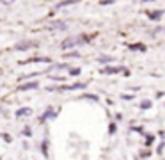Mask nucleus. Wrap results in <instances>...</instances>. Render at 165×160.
<instances>
[{
	"label": "nucleus",
	"instance_id": "8",
	"mask_svg": "<svg viewBox=\"0 0 165 160\" xmlns=\"http://www.w3.org/2000/svg\"><path fill=\"white\" fill-rule=\"evenodd\" d=\"M98 61H99V62H112L114 59H112L110 55H101V57L98 59Z\"/></svg>",
	"mask_w": 165,
	"mask_h": 160
},
{
	"label": "nucleus",
	"instance_id": "9",
	"mask_svg": "<svg viewBox=\"0 0 165 160\" xmlns=\"http://www.w3.org/2000/svg\"><path fill=\"white\" fill-rule=\"evenodd\" d=\"M154 142V135H146V146H151Z\"/></svg>",
	"mask_w": 165,
	"mask_h": 160
},
{
	"label": "nucleus",
	"instance_id": "7",
	"mask_svg": "<svg viewBox=\"0 0 165 160\" xmlns=\"http://www.w3.org/2000/svg\"><path fill=\"white\" fill-rule=\"evenodd\" d=\"M32 87H38V82H30V84H23V85H20L22 91H27V89H32Z\"/></svg>",
	"mask_w": 165,
	"mask_h": 160
},
{
	"label": "nucleus",
	"instance_id": "6",
	"mask_svg": "<svg viewBox=\"0 0 165 160\" xmlns=\"http://www.w3.org/2000/svg\"><path fill=\"white\" fill-rule=\"evenodd\" d=\"M151 100H142V101H140V109H142V111H148V109H151Z\"/></svg>",
	"mask_w": 165,
	"mask_h": 160
},
{
	"label": "nucleus",
	"instance_id": "13",
	"mask_svg": "<svg viewBox=\"0 0 165 160\" xmlns=\"http://www.w3.org/2000/svg\"><path fill=\"white\" fill-rule=\"evenodd\" d=\"M78 73H80V70H78V68H77V70H71V75H78Z\"/></svg>",
	"mask_w": 165,
	"mask_h": 160
},
{
	"label": "nucleus",
	"instance_id": "2",
	"mask_svg": "<svg viewBox=\"0 0 165 160\" xmlns=\"http://www.w3.org/2000/svg\"><path fill=\"white\" fill-rule=\"evenodd\" d=\"M148 16H149V20H153V22H158L160 18L163 16V11H149V13H148Z\"/></svg>",
	"mask_w": 165,
	"mask_h": 160
},
{
	"label": "nucleus",
	"instance_id": "5",
	"mask_svg": "<svg viewBox=\"0 0 165 160\" xmlns=\"http://www.w3.org/2000/svg\"><path fill=\"white\" fill-rule=\"evenodd\" d=\"M32 41H25V43H20V44H16V48L18 50H27V48H30L32 46Z\"/></svg>",
	"mask_w": 165,
	"mask_h": 160
},
{
	"label": "nucleus",
	"instance_id": "1",
	"mask_svg": "<svg viewBox=\"0 0 165 160\" xmlns=\"http://www.w3.org/2000/svg\"><path fill=\"white\" fill-rule=\"evenodd\" d=\"M89 41L87 36H78V38H71V39H66L62 43V48H69V46H75V44H80V43H85Z\"/></svg>",
	"mask_w": 165,
	"mask_h": 160
},
{
	"label": "nucleus",
	"instance_id": "11",
	"mask_svg": "<svg viewBox=\"0 0 165 160\" xmlns=\"http://www.w3.org/2000/svg\"><path fill=\"white\" fill-rule=\"evenodd\" d=\"M108 132H110V133H114V132H116V125H114V123H112V125H110Z\"/></svg>",
	"mask_w": 165,
	"mask_h": 160
},
{
	"label": "nucleus",
	"instance_id": "4",
	"mask_svg": "<svg viewBox=\"0 0 165 160\" xmlns=\"http://www.w3.org/2000/svg\"><path fill=\"white\" fill-rule=\"evenodd\" d=\"M130 50H133V52H146V44H142V43L130 44Z\"/></svg>",
	"mask_w": 165,
	"mask_h": 160
},
{
	"label": "nucleus",
	"instance_id": "12",
	"mask_svg": "<svg viewBox=\"0 0 165 160\" xmlns=\"http://www.w3.org/2000/svg\"><path fill=\"white\" fill-rule=\"evenodd\" d=\"M163 91H158V93H156V98H163Z\"/></svg>",
	"mask_w": 165,
	"mask_h": 160
},
{
	"label": "nucleus",
	"instance_id": "10",
	"mask_svg": "<svg viewBox=\"0 0 165 160\" xmlns=\"http://www.w3.org/2000/svg\"><path fill=\"white\" fill-rule=\"evenodd\" d=\"M28 114H30V109H23V111H18L16 116L20 117V116H28Z\"/></svg>",
	"mask_w": 165,
	"mask_h": 160
},
{
	"label": "nucleus",
	"instance_id": "3",
	"mask_svg": "<svg viewBox=\"0 0 165 160\" xmlns=\"http://www.w3.org/2000/svg\"><path fill=\"white\" fill-rule=\"evenodd\" d=\"M101 71H103V73H107V75H110V73H119V71H124V70H122V66H114V68H103Z\"/></svg>",
	"mask_w": 165,
	"mask_h": 160
}]
</instances>
